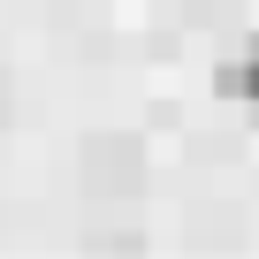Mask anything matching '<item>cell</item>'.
Instances as JSON below:
<instances>
[{
  "label": "cell",
  "mask_w": 259,
  "mask_h": 259,
  "mask_svg": "<svg viewBox=\"0 0 259 259\" xmlns=\"http://www.w3.org/2000/svg\"><path fill=\"white\" fill-rule=\"evenodd\" d=\"M84 183H92V191H107V198L138 191V183H145L138 145H130V138H99V145H84Z\"/></svg>",
  "instance_id": "1"
},
{
  "label": "cell",
  "mask_w": 259,
  "mask_h": 259,
  "mask_svg": "<svg viewBox=\"0 0 259 259\" xmlns=\"http://www.w3.org/2000/svg\"><path fill=\"white\" fill-rule=\"evenodd\" d=\"M221 92H229V99H259V46H251L244 61L221 69Z\"/></svg>",
  "instance_id": "2"
},
{
  "label": "cell",
  "mask_w": 259,
  "mask_h": 259,
  "mask_svg": "<svg viewBox=\"0 0 259 259\" xmlns=\"http://www.w3.org/2000/svg\"><path fill=\"white\" fill-rule=\"evenodd\" d=\"M0 122H8V84H0Z\"/></svg>",
  "instance_id": "3"
}]
</instances>
